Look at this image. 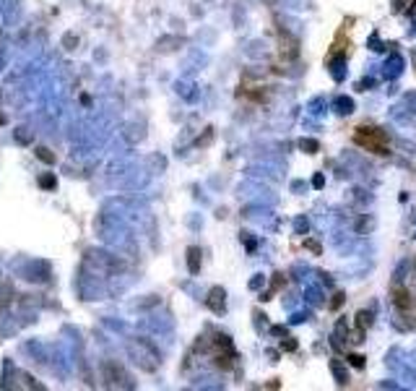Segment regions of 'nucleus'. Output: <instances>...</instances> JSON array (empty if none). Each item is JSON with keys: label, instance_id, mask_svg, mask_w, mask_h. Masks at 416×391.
<instances>
[{"label": "nucleus", "instance_id": "nucleus-1", "mask_svg": "<svg viewBox=\"0 0 416 391\" xmlns=\"http://www.w3.org/2000/svg\"><path fill=\"white\" fill-rule=\"evenodd\" d=\"M354 141L364 149H369V152L388 154V139H385V133L377 131V128H359L354 136Z\"/></svg>", "mask_w": 416, "mask_h": 391}]
</instances>
